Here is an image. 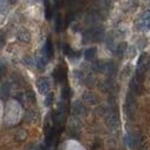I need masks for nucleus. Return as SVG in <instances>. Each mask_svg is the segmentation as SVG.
<instances>
[{"label":"nucleus","mask_w":150,"mask_h":150,"mask_svg":"<svg viewBox=\"0 0 150 150\" xmlns=\"http://www.w3.org/2000/svg\"><path fill=\"white\" fill-rule=\"evenodd\" d=\"M104 37V29L100 25L94 27L89 31L84 34V38H88V40H94V42H99Z\"/></svg>","instance_id":"1"},{"label":"nucleus","mask_w":150,"mask_h":150,"mask_svg":"<svg viewBox=\"0 0 150 150\" xmlns=\"http://www.w3.org/2000/svg\"><path fill=\"white\" fill-rule=\"evenodd\" d=\"M105 124H106V126L110 127L111 129H114V128L119 127L120 121H119V117H118V114L114 112L109 113V114L106 115V118H105Z\"/></svg>","instance_id":"2"},{"label":"nucleus","mask_w":150,"mask_h":150,"mask_svg":"<svg viewBox=\"0 0 150 150\" xmlns=\"http://www.w3.org/2000/svg\"><path fill=\"white\" fill-rule=\"evenodd\" d=\"M37 89L42 95L49 94V91H50V81L46 77H40L37 81Z\"/></svg>","instance_id":"3"},{"label":"nucleus","mask_w":150,"mask_h":150,"mask_svg":"<svg viewBox=\"0 0 150 150\" xmlns=\"http://www.w3.org/2000/svg\"><path fill=\"white\" fill-rule=\"evenodd\" d=\"M72 112L74 113L75 115H83L87 112V109L80 100H75L72 104Z\"/></svg>","instance_id":"4"},{"label":"nucleus","mask_w":150,"mask_h":150,"mask_svg":"<svg viewBox=\"0 0 150 150\" xmlns=\"http://www.w3.org/2000/svg\"><path fill=\"white\" fill-rule=\"evenodd\" d=\"M131 90L133 94L135 95H140L142 94V90H143V87H142V82L141 81H139V80H136L135 77L131 81Z\"/></svg>","instance_id":"5"},{"label":"nucleus","mask_w":150,"mask_h":150,"mask_svg":"<svg viewBox=\"0 0 150 150\" xmlns=\"http://www.w3.org/2000/svg\"><path fill=\"white\" fill-rule=\"evenodd\" d=\"M83 100L88 105H96L98 103V97L94 93H91V91H86L83 94Z\"/></svg>","instance_id":"6"},{"label":"nucleus","mask_w":150,"mask_h":150,"mask_svg":"<svg viewBox=\"0 0 150 150\" xmlns=\"http://www.w3.org/2000/svg\"><path fill=\"white\" fill-rule=\"evenodd\" d=\"M43 56H45L47 59H51L53 57V46H52V42L50 39L46 40L44 49H43Z\"/></svg>","instance_id":"7"},{"label":"nucleus","mask_w":150,"mask_h":150,"mask_svg":"<svg viewBox=\"0 0 150 150\" xmlns=\"http://www.w3.org/2000/svg\"><path fill=\"white\" fill-rule=\"evenodd\" d=\"M18 39L22 43H29L31 39V35L27 29H21L18 33Z\"/></svg>","instance_id":"8"},{"label":"nucleus","mask_w":150,"mask_h":150,"mask_svg":"<svg viewBox=\"0 0 150 150\" xmlns=\"http://www.w3.org/2000/svg\"><path fill=\"white\" fill-rule=\"evenodd\" d=\"M53 76L56 77V80L58 81V82H62V81H65V79H66L65 68L61 67V66H58V67L56 68V71H54V73H53Z\"/></svg>","instance_id":"9"},{"label":"nucleus","mask_w":150,"mask_h":150,"mask_svg":"<svg viewBox=\"0 0 150 150\" xmlns=\"http://www.w3.org/2000/svg\"><path fill=\"white\" fill-rule=\"evenodd\" d=\"M96 53H97L96 47H89V49H87L86 52H84V58H86V60H88V61L94 60L95 57H96Z\"/></svg>","instance_id":"10"},{"label":"nucleus","mask_w":150,"mask_h":150,"mask_svg":"<svg viewBox=\"0 0 150 150\" xmlns=\"http://www.w3.org/2000/svg\"><path fill=\"white\" fill-rule=\"evenodd\" d=\"M127 49H128V46H127V43H125V42H121L118 46H117V56L118 57H122L126 52H127Z\"/></svg>","instance_id":"11"},{"label":"nucleus","mask_w":150,"mask_h":150,"mask_svg":"<svg viewBox=\"0 0 150 150\" xmlns=\"http://www.w3.org/2000/svg\"><path fill=\"white\" fill-rule=\"evenodd\" d=\"M104 72L109 75V76H113L114 73H115V65L113 64L112 61L105 64V69H104Z\"/></svg>","instance_id":"12"},{"label":"nucleus","mask_w":150,"mask_h":150,"mask_svg":"<svg viewBox=\"0 0 150 150\" xmlns=\"http://www.w3.org/2000/svg\"><path fill=\"white\" fill-rule=\"evenodd\" d=\"M46 64H47V58L45 56L39 57L37 59V67L39 69H44L45 66H46Z\"/></svg>","instance_id":"13"},{"label":"nucleus","mask_w":150,"mask_h":150,"mask_svg":"<svg viewBox=\"0 0 150 150\" xmlns=\"http://www.w3.org/2000/svg\"><path fill=\"white\" fill-rule=\"evenodd\" d=\"M94 69L96 71V72H100V73H103L104 69H105V62H103V61H97V62H95Z\"/></svg>","instance_id":"14"},{"label":"nucleus","mask_w":150,"mask_h":150,"mask_svg":"<svg viewBox=\"0 0 150 150\" xmlns=\"http://www.w3.org/2000/svg\"><path fill=\"white\" fill-rule=\"evenodd\" d=\"M62 27H64V22H62V18L61 15H58L56 20V30L57 33H60L62 30Z\"/></svg>","instance_id":"15"},{"label":"nucleus","mask_w":150,"mask_h":150,"mask_svg":"<svg viewBox=\"0 0 150 150\" xmlns=\"http://www.w3.org/2000/svg\"><path fill=\"white\" fill-rule=\"evenodd\" d=\"M69 96H71V89H69V87L62 88V90H61V97H62V99H67V98H69Z\"/></svg>","instance_id":"16"},{"label":"nucleus","mask_w":150,"mask_h":150,"mask_svg":"<svg viewBox=\"0 0 150 150\" xmlns=\"http://www.w3.org/2000/svg\"><path fill=\"white\" fill-rule=\"evenodd\" d=\"M27 139V132L25 131H20L18 134H16V137H15V140L16 141H20V142H22V141H24Z\"/></svg>","instance_id":"17"},{"label":"nucleus","mask_w":150,"mask_h":150,"mask_svg":"<svg viewBox=\"0 0 150 150\" xmlns=\"http://www.w3.org/2000/svg\"><path fill=\"white\" fill-rule=\"evenodd\" d=\"M8 93H9V87H8V83H6V84H4L2 88H1L0 96H1V97H7V96H8Z\"/></svg>","instance_id":"18"},{"label":"nucleus","mask_w":150,"mask_h":150,"mask_svg":"<svg viewBox=\"0 0 150 150\" xmlns=\"http://www.w3.org/2000/svg\"><path fill=\"white\" fill-rule=\"evenodd\" d=\"M53 103V94H47L46 98H45V105L46 106H51Z\"/></svg>","instance_id":"19"},{"label":"nucleus","mask_w":150,"mask_h":150,"mask_svg":"<svg viewBox=\"0 0 150 150\" xmlns=\"http://www.w3.org/2000/svg\"><path fill=\"white\" fill-rule=\"evenodd\" d=\"M27 97H28V99H29L30 102H33V103H35V102H36V97H35L34 91L28 90V93H27Z\"/></svg>","instance_id":"20"},{"label":"nucleus","mask_w":150,"mask_h":150,"mask_svg":"<svg viewBox=\"0 0 150 150\" xmlns=\"http://www.w3.org/2000/svg\"><path fill=\"white\" fill-rule=\"evenodd\" d=\"M141 20H142V22H141V23H143V22H146V21L150 20V11H146V12L142 14Z\"/></svg>","instance_id":"21"},{"label":"nucleus","mask_w":150,"mask_h":150,"mask_svg":"<svg viewBox=\"0 0 150 150\" xmlns=\"http://www.w3.org/2000/svg\"><path fill=\"white\" fill-rule=\"evenodd\" d=\"M8 0H0V11H5V8L7 7Z\"/></svg>","instance_id":"22"},{"label":"nucleus","mask_w":150,"mask_h":150,"mask_svg":"<svg viewBox=\"0 0 150 150\" xmlns=\"http://www.w3.org/2000/svg\"><path fill=\"white\" fill-rule=\"evenodd\" d=\"M87 84H88L89 87H93L95 84V79L93 76H89V77L87 79Z\"/></svg>","instance_id":"23"},{"label":"nucleus","mask_w":150,"mask_h":150,"mask_svg":"<svg viewBox=\"0 0 150 150\" xmlns=\"http://www.w3.org/2000/svg\"><path fill=\"white\" fill-rule=\"evenodd\" d=\"M6 74V66L5 65H0V79Z\"/></svg>","instance_id":"24"},{"label":"nucleus","mask_w":150,"mask_h":150,"mask_svg":"<svg viewBox=\"0 0 150 150\" xmlns=\"http://www.w3.org/2000/svg\"><path fill=\"white\" fill-rule=\"evenodd\" d=\"M144 58H146V53H143V54H141V57H140V59H139V66H141L142 65V62H143V60H144Z\"/></svg>","instance_id":"25"},{"label":"nucleus","mask_w":150,"mask_h":150,"mask_svg":"<svg viewBox=\"0 0 150 150\" xmlns=\"http://www.w3.org/2000/svg\"><path fill=\"white\" fill-rule=\"evenodd\" d=\"M135 56V47H129V58H133Z\"/></svg>","instance_id":"26"},{"label":"nucleus","mask_w":150,"mask_h":150,"mask_svg":"<svg viewBox=\"0 0 150 150\" xmlns=\"http://www.w3.org/2000/svg\"><path fill=\"white\" fill-rule=\"evenodd\" d=\"M142 24H143V25H144V27H146L147 29H149V30H150V20H148V21H146V22H143Z\"/></svg>","instance_id":"27"},{"label":"nucleus","mask_w":150,"mask_h":150,"mask_svg":"<svg viewBox=\"0 0 150 150\" xmlns=\"http://www.w3.org/2000/svg\"><path fill=\"white\" fill-rule=\"evenodd\" d=\"M2 42H4V35L0 33V45L2 44Z\"/></svg>","instance_id":"28"},{"label":"nucleus","mask_w":150,"mask_h":150,"mask_svg":"<svg viewBox=\"0 0 150 150\" xmlns=\"http://www.w3.org/2000/svg\"><path fill=\"white\" fill-rule=\"evenodd\" d=\"M9 1H11V2H12V4H14V2H16V1H18V0H9Z\"/></svg>","instance_id":"29"},{"label":"nucleus","mask_w":150,"mask_h":150,"mask_svg":"<svg viewBox=\"0 0 150 150\" xmlns=\"http://www.w3.org/2000/svg\"><path fill=\"white\" fill-rule=\"evenodd\" d=\"M148 68L150 69V59H149V61H148Z\"/></svg>","instance_id":"30"}]
</instances>
